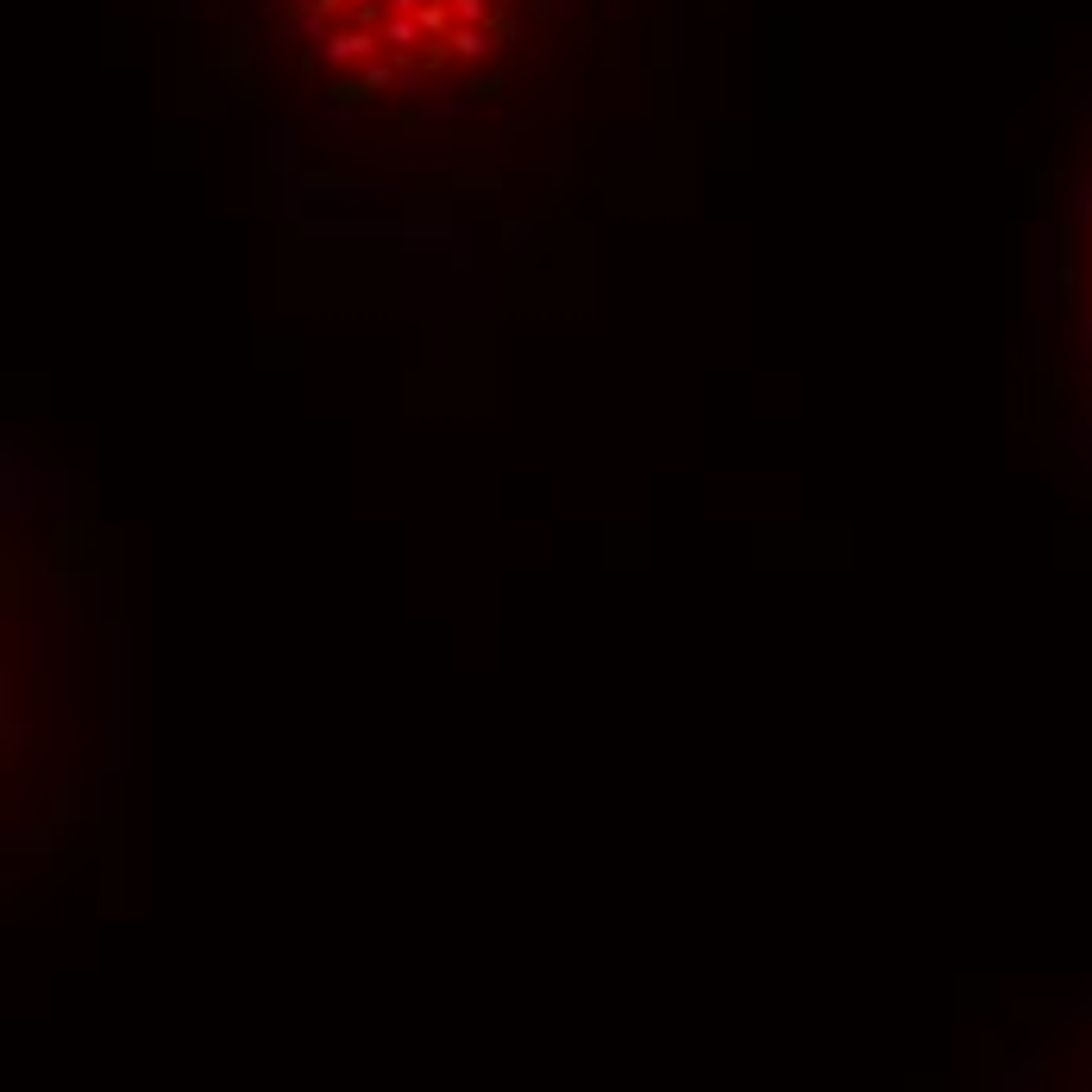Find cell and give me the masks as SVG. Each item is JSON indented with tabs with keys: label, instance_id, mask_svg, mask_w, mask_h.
I'll use <instances>...</instances> for the list:
<instances>
[{
	"label": "cell",
	"instance_id": "obj_1",
	"mask_svg": "<svg viewBox=\"0 0 1092 1092\" xmlns=\"http://www.w3.org/2000/svg\"><path fill=\"white\" fill-rule=\"evenodd\" d=\"M276 208L478 295L578 189L634 0H183Z\"/></svg>",
	"mask_w": 1092,
	"mask_h": 1092
},
{
	"label": "cell",
	"instance_id": "obj_2",
	"mask_svg": "<svg viewBox=\"0 0 1092 1092\" xmlns=\"http://www.w3.org/2000/svg\"><path fill=\"white\" fill-rule=\"evenodd\" d=\"M1023 359L1055 459L1092 490V76L1049 138L1030 214Z\"/></svg>",
	"mask_w": 1092,
	"mask_h": 1092
}]
</instances>
